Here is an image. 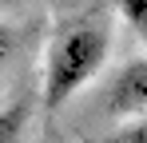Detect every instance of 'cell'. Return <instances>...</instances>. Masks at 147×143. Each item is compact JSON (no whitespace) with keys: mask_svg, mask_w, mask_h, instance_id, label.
<instances>
[{"mask_svg":"<svg viewBox=\"0 0 147 143\" xmlns=\"http://www.w3.org/2000/svg\"><path fill=\"white\" fill-rule=\"evenodd\" d=\"M107 60V32L99 24H72L56 36L44 68V103L48 111L64 107Z\"/></svg>","mask_w":147,"mask_h":143,"instance_id":"6da1fadb","label":"cell"},{"mask_svg":"<svg viewBox=\"0 0 147 143\" xmlns=\"http://www.w3.org/2000/svg\"><path fill=\"white\" fill-rule=\"evenodd\" d=\"M103 107L111 115H139V111H147V56L127 60L115 72L111 88L103 95Z\"/></svg>","mask_w":147,"mask_h":143,"instance_id":"7a4b0ae2","label":"cell"},{"mask_svg":"<svg viewBox=\"0 0 147 143\" xmlns=\"http://www.w3.org/2000/svg\"><path fill=\"white\" fill-rule=\"evenodd\" d=\"M24 123H28L24 107H4V111H0V143H20Z\"/></svg>","mask_w":147,"mask_h":143,"instance_id":"3957f363","label":"cell"},{"mask_svg":"<svg viewBox=\"0 0 147 143\" xmlns=\"http://www.w3.org/2000/svg\"><path fill=\"white\" fill-rule=\"evenodd\" d=\"M119 12H123V20L147 40V0H119Z\"/></svg>","mask_w":147,"mask_h":143,"instance_id":"277c9868","label":"cell"},{"mask_svg":"<svg viewBox=\"0 0 147 143\" xmlns=\"http://www.w3.org/2000/svg\"><path fill=\"white\" fill-rule=\"evenodd\" d=\"M103 143H147V119H135V123L119 127L115 135H107Z\"/></svg>","mask_w":147,"mask_h":143,"instance_id":"5b68a950","label":"cell"},{"mask_svg":"<svg viewBox=\"0 0 147 143\" xmlns=\"http://www.w3.org/2000/svg\"><path fill=\"white\" fill-rule=\"evenodd\" d=\"M12 44H16V36H12V28H8V24L0 20V64H4V60L12 56Z\"/></svg>","mask_w":147,"mask_h":143,"instance_id":"8992f818","label":"cell"},{"mask_svg":"<svg viewBox=\"0 0 147 143\" xmlns=\"http://www.w3.org/2000/svg\"><path fill=\"white\" fill-rule=\"evenodd\" d=\"M12 4H24V0H0V8H12Z\"/></svg>","mask_w":147,"mask_h":143,"instance_id":"52a82bcc","label":"cell"}]
</instances>
